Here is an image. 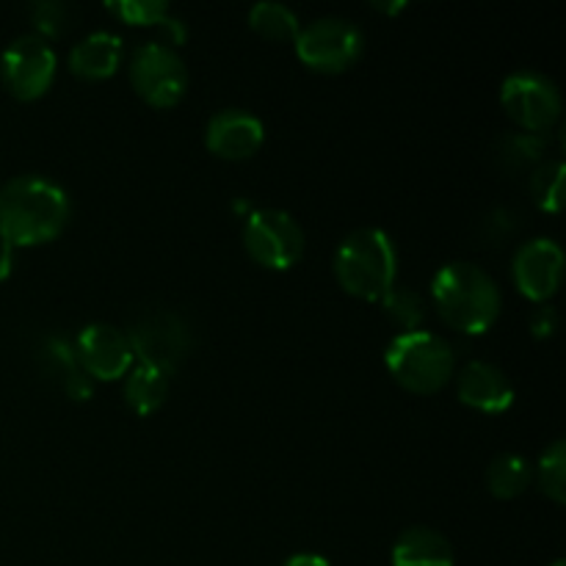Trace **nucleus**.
<instances>
[{
    "mask_svg": "<svg viewBox=\"0 0 566 566\" xmlns=\"http://www.w3.org/2000/svg\"><path fill=\"white\" fill-rule=\"evenodd\" d=\"M531 197L547 213H558L562 210L564 197V164L562 160H545L531 175Z\"/></svg>",
    "mask_w": 566,
    "mask_h": 566,
    "instance_id": "23",
    "label": "nucleus"
},
{
    "mask_svg": "<svg viewBox=\"0 0 566 566\" xmlns=\"http://www.w3.org/2000/svg\"><path fill=\"white\" fill-rule=\"evenodd\" d=\"M501 103L509 119L520 130L531 136L553 130L556 122L562 119V94L558 86L547 75L534 70H520L503 81Z\"/></svg>",
    "mask_w": 566,
    "mask_h": 566,
    "instance_id": "8",
    "label": "nucleus"
},
{
    "mask_svg": "<svg viewBox=\"0 0 566 566\" xmlns=\"http://www.w3.org/2000/svg\"><path fill=\"white\" fill-rule=\"evenodd\" d=\"M531 484H534V468L528 459L517 453H501L486 468V486L497 501H514L525 495Z\"/></svg>",
    "mask_w": 566,
    "mask_h": 566,
    "instance_id": "19",
    "label": "nucleus"
},
{
    "mask_svg": "<svg viewBox=\"0 0 566 566\" xmlns=\"http://www.w3.org/2000/svg\"><path fill=\"white\" fill-rule=\"evenodd\" d=\"M39 363H42L44 374L53 376L59 381L61 390L72 401H86L94 392V381L83 374L81 363H77L75 343L66 340L64 335H48L42 337L39 346Z\"/></svg>",
    "mask_w": 566,
    "mask_h": 566,
    "instance_id": "15",
    "label": "nucleus"
},
{
    "mask_svg": "<svg viewBox=\"0 0 566 566\" xmlns=\"http://www.w3.org/2000/svg\"><path fill=\"white\" fill-rule=\"evenodd\" d=\"M105 9L114 17H119L127 25H164L166 17L171 14L169 3L160 0H114Z\"/></svg>",
    "mask_w": 566,
    "mask_h": 566,
    "instance_id": "26",
    "label": "nucleus"
},
{
    "mask_svg": "<svg viewBox=\"0 0 566 566\" xmlns=\"http://www.w3.org/2000/svg\"><path fill=\"white\" fill-rule=\"evenodd\" d=\"M542 153H545V142L531 133H509L497 144V160L509 171H523L534 164L539 166Z\"/></svg>",
    "mask_w": 566,
    "mask_h": 566,
    "instance_id": "22",
    "label": "nucleus"
},
{
    "mask_svg": "<svg viewBox=\"0 0 566 566\" xmlns=\"http://www.w3.org/2000/svg\"><path fill=\"white\" fill-rule=\"evenodd\" d=\"M138 365L171 376L191 352V329L175 310H144L127 329Z\"/></svg>",
    "mask_w": 566,
    "mask_h": 566,
    "instance_id": "5",
    "label": "nucleus"
},
{
    "mask_svg": "<svg viewBox=\"0 0 566 566\" xmlns=\"http://www.w3.org/2000/svg\"><path fill=\"white\" fill-rule=\"evenodd\" d=\"M392 379L415 396H434L457 374V354L446 337L429 329L401 332L385 352Z\"/></svg>",
    "mask_w": 566,
    "mask_h": 566,
    "instance_id": "4",
    "label": "nucleus"
},
{
    "mask_svg": "<svg viewBox=\"0 0 566 566\" xmlns=\"http://www.w3.org/2000/svg\"><path fill=\"white\" fill-rule=\"evenodd\" d=\"M398 252L387 232L359 227L348 232L335 252V276L340 287L363 302H385L396 287Z\"/></svg>",
    "mask_w": 566,
    "mask_h": 566,
    "instance_id": "3",
    "label": "nucleus"
},
{
    "mask_svg": "<svg viewBox=\"0 0 566 566\" xmlns=\"http://www.w3.org/2000/svg\"><path fill=\"white\" fill-rule=\"evenodd\" d=\"M28 14H31L33 28H36V36H42L44 42L53 36H64L72 28V20H75V9L70 3H61V0H39V3H31Z\"/></svg>",
    "mask_w": 566,
    "mask_h": 566,
    "instance_id": "24",
    "label": "nucleus"
},
{
    "mask_svg": "<svg viewBox=\"0 0 566 566\" xmlns=\"http://www.w3.org/2000/svg\"><path fill=\"white\" fill-rule=\"evenodd\" d=\"M14 247H9V243L0 238V282L9 280L11 271H14Z\"/></svg>",
    "mask_w": 566,
    "mask_h": 566,
    "instance_id": "28",
    "label": "nucleus"
},
{
    "mask_svg": "<svg viewBox=\"0 0 566 566\" xmlns=\"http://www.w3.org/2000/svg\"><path fill=\"white\" fill-rule=\"evenodd\" d=\"M457 396L464 407L484 415H501L514 403V385L497 365L475 359L457 376Z\"/></svg>",
    "mask_w": 566,
    "mask_h": 566,
    "instance_id": "14",
    "label": "nucleus"
},
{
    "mask_svg": "<svg viewBox=\"0 0 566 566\" xmlns=\"http://www.w3.org/2000/svg\"><path fill=\"white\" fill-rule=\"evenodd\" d=\"M70 197L44 175H20L0 188V238L9 247H39L64 232Z\"/></svg>",
    "mask_w": 566,
    "mask_h": 566,
    "instance_id": "1",
    "label": "nucleus"
},
{
    "mask_svg": "<svg viewBox=\"0 0 566 566\" xmlns=\"http://www.w3.org/2000/svg\"><path fill=\"white\" fill-rule=\"evenodd\" d=\"M296 55L304 66L324 75L352 70L365 50L363 31L346 17H318L296 36Z\"/></svg>",
    "mask_w": 566,
    "mask_h": 566,
    "instance_id": "6",
    "label": "nucleus"
},
{
    "mask_svg": "<svg viewBox=\"0 0 566 566\" xmlns=\"http://www.w3.org/2000/svg\"><path fill=\"white\" fill-rule=\"evenodd\" d=\"M249 28L263 39H271V42H296L302 22L291 6L265 0V3L249 9Z\"/></svg>",
    "mask_w": 566,
    "mask_h": 566,
    "instance_id": "20",
    "label": "nucleus"
},
{
    "mask_svg": "<svg viewBox=\"0 0 566 566\" xmlns=\"http://www.w3.org/2000/svg\"><path fill=\"white\" fill-rule=\"evenodd\" d=\"M556 326H558V313L556 307H551V304H542V307H536L534 315H531V332H534V337H539V340L551 337L553 332H556Z\"/></svg>",
    "mask_w": 566,
    "mask_h": 566,
    "instance_id": "27",
    "label": "nucleus"
},
{
    "mask_svg": "<svg viewBox=\"0 0 566 566\" xmlns=\"http://www.w3.org/2000/svg\"><path fill=\"white\" fill-rule=\"evenodd\" d=\"M453 547L440 531L412 525L392 545V566H453Z\"/></svg>",
    "mask_w": 566,
    "mask_h": 566,
    "instance_id": "17",
    "label": "nucleus"
},
{
    "mask_svg": "<svg viewBox=\"0 0 566 566\" xmlns=\"http://www.w3.org/2000/svg\"><path fill=\"white\" fill-rule=\"evenodd\" d=\"M243 247L249 258L263 269L287 271L302 260L304 230L285 210H254L243 227Z\"/></svg>",
    "mask_w": 566,
    "mask_h": 566,
    "instance_id": "9",
    "label": "nucleus"
},
{
    "mask_svg": "<svg viewBox=\"0 0 566 566\" xmlns=\"http://www.w3.org/2000/svg\"><path fill=\"white\" fill-rule=\"evenodd\" d=\"M431 296H434L440 318L464 335L490 332L503 307L497 282L468 260L442 265L431 280Z\"/></svg>",
    "mask_w": 566,
    "mask_h": 566,
    "instance_id": "2",
    "label": "nucleus"
},
{
    "mask_svg": "<svg viewBox=\"0 0 566 566\" xmlns=\"http://www.w3.org/2000/svg\"><path fill=\"white\" fill-rule=\"evenodd\" d=\"M122 64V39L111 31H94L83 36L70 53V70L83 81H105Z\"/></svg>",
    "mask_w": 566,
    "mask_h": 566,
    "instance_id": "16",
    "label": "nucleus"
},
{
    "mask_svg": "<svg viewBox=\"0 0 566 566\" xmlns=\"http://www.w3.org/2000/svg\"><path fill=\"white\" fill-rule=\"evenodd\" d=\"M374 9H379V11H385V14H398V11H403L407 9V3H374Z\"/></svg>",
    "mask_w": 566,
    "mask_h": 566,
    "instance_id": "30",
    "label": "nucleus"
},
{
    "mask_svg": "<svg viewBox=\"0 0 566 566\" xmlns=\"http://www.w3.org/2000/svg\"><path fill=\"white\" fill-rule=\"evenodd\" d=\"M55 70H59V61H55L53 48L36 33H22L11 39L9 48L0 55V81L6 92L22 103L44 97L53 86Z\"/></svg>",
    "mask_w": 566,
    "mask_h": 566,
    "instance_id": "10",
    "label": "nucleus"
},
{
    "mask_svg": "<svg viewBox=\"0 0 566 566\" xmlns=\"http://www.w3.org/2000/svg\"><path fill=\"white\" fill-rule=\"evenodd\" d=\"M265 142L263 122L243 108H224L210 116L205 147L221 160H249Z\"/></svg>",
    "mask_w": 566,
    "mask_h": 566,
    "instance_id": "13",
    "label": "nucleus"
},
{
    "mask_svg": "<svg viewBox=\"0 0 566 566\" xmlns=\"http://www.w3.org/2000/svg\"><path fill=\"white\" fill-rule=\"evenodd\" d=\"M512 276L517 291L536 304H547L564 280V252L553 238H534L514 254Z\"/></svg>",
    "mask_w": 566,
    "mask_h": 566,
    "instance_id": "12",
    "label": "nucleus"
},
{
    "mask_svg": "<svg viewBox=\"0 0 566 566\" xmlns=\"http://www.w3.org/2000/svg\"><path fill=\"white\" fill-rule=\"evenodd\" d=\"M75 354L83 374L92 381L125 379L130 374L133 363H136L130 340H127V332H122L114 324H88L77 335Z\"/></svg>",
    "mask_w": 566,
    "mask_h": 566,
    "instance_id": "11",
    "label": "nucleus"
},
{
    "mask_svg": "<svg viewBox=\"0 0 566 566\" xmlns=\"http://www.w3.org/2000/svg\"><path fill=\"white\" fill-rule=\"evenodd\" d=\"M127 77H130L133 92L153 108H171L186 97V61L171 44H138L127 64Z\"/></svg>",
    "mask_w": 566,
    "mask_h": 566,
    "instance_id": "7",
    "label": "nucleus"
},
{
    "mask_svg": "<svg viewBox=\"0 0 566 566\" xmlns=\"http://www.w3.org/2000/svg\"><path fill=\"white\" fill-rule=\"evenodd\" d=\"M551 566H566V562H564V558H558V562H553Z\"/></svg>",
    "mask_w": 566,
    "mask_h": 566,
    "instance_id": "31",
    "label": "nucleus"
},
{
    "mask_svg": "<svg viewBox=\"0 0 566 566\" xmlns=\"http://www.w3.org/2000/svg\"><path fill=\"white\" fill-rule=\"evenodd\" d=\"M125 403L136 415H153L169 398V376L160 370L147 368V365H136L130 374L125 376Z\"/></svg>",
    "mask_w": 566,
    "mask_h": 566,
    "instance_id": "18",
    "label": "nucleus"
},
{
    "mask_svg": "<svg viewBox=\"0 0 566 566\" xmlns=\"http://www.w3.org/2000/svg\"><path fill=\"white\" fill-rule=\"evenodd\" d=\"M282 566H332L326 562L324 556H318V553H296V556L287 558Z\"/></svg>",
    "mask_w": 566,
    "mask_h": 566,
    "instance_id": "29",
    "label": "nucleus"
},
{
    "mask_svg": "<svg viewBox=\"0 0 566 566\" xmlns=\"http://www.w3.org/2000/svg\"><path fill=\"white\" fill-rule=\"evenodd\" d=\"M381 304H385L387 318H392V324H396L401 332L423 329L420 324H423L426 318V302L420 298V293L398 291V287H392V293Z\"/></svg>",
    "mask_w": 566,
    "mask_h": 566,
    "instance_id": "25",
    "label": "nucleus"
},
{
    "mask_svg": "<svg viewBox=\"0 0 566 566\" xmlns=\"http://www.w3.org/2000/svg\"><path fill=\"white\" fill-rule=\"evenodd\" d=\"M534 481L539 484L542 495L551 497L553 503L566 501V442L556 440L539 457V464L534 470Z\"/></svg>",
    "mask_w": 566,
    "mask_h": 566,
    "instance_id": "21",
    "label": "nucleus"
}]
</instances>
